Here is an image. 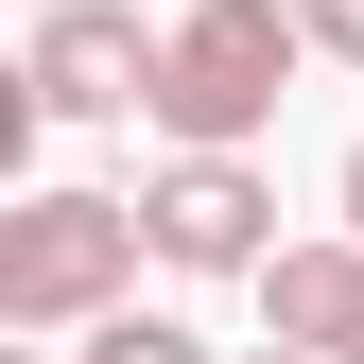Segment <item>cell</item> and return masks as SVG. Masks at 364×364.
<instances>
[{
    "label": "cell",
    "instance_id": "obj_10",
    "mask_svg": "<svg viewBox=\"0 0 364 364\" xmlns=\"http://www.w3.org/2000/svg\"><path fill=\"white\" fill-rule=\"evenodd\" d=\"M260 364H312V347H260Z\"/></svg>",
    "mask_w": 364,
    "mask_h": 364
},
{
    "label": "cell",
    "instance_id": "obj_5",
    "mask_svg": "<svg viewBox=\"0 0 364 364\" xmlns=\"http://www.w3.org/2000/svg\"><path fill=\"white\" fill-rule=\"evenodd\" d=\"M260 330L312 364H364V243H278L260 260Z\"/></svg>",
    "mask_w": 364,
    "mask_h": 364
},
{
    "label": "cell",
    "instance_id": "obj_4",
    "mask_svg": "<svg viewBox=\"0 0 364 364\" xmlns=\"http://www.w3.org/2000/svg\"><path fill=\"white\" fill-rule=\"evenodd\" d=\"M156 53H173V18H139V0H70V18H35V122H156Z\"/></svg>",
    "mask_w": 364,
    "mask_h": 364
},
{
    "label": "cell",
    "instance_id": "obj_9",
    "mask_svg": "<svg viewBox=\"0 0 364 364\" xmlns=\"http://www.w3.org/2000/svg\"><path fill=\"white\" fill-rule=\"evenodd\" d=\"M18 18H70V0H18Z\"/></svg>",
    "mask_w": 364,
    "mask_h": 364
},
{
    "label": "cell",
    "instance_id": "obj_3",
    "mask_svg": "<svg viewBox=\"0 0 364 364\" xmlns=\"http://www.w3.org/2000/svg\"><path fill=\"white\" fill-rule=\"evenodd\" d=\"M139 243L173 278H260L278 260V173L260 156H156L139 173Z\"/></svg>",
    "mask_w": 364,
    "mask_h": 364
},
{
    "label": "cell",
    "instance_id": "obj_2",
    "mask_svg": "<svg viewBox=\"0 0 364 364\" xmlns=\"http://www.w3.org/2000/svg\"><path fill=\"white\" fill-rule=\"evenodd\" d=\"M312 35L295 0H173V53H156V139L173 156H260V122L295 105Z\"/></svg>",
    "mask_w": 364,
    "mask_h": 364
},
{
    "label": "cell",
    "instance_id": "obj_1",
    "mask_svg": "<svg viewBox=\"0 0 364 364\" xmlns=\"http://www.w3.org/2000/svg\"><path fill=\"white\" fill-rule=\"evenodd\" d=\"M139 191H18L0 208V330L18 347H87L105 312H139Z\"/></svg>",
    "mask_w": 364,
    "mask_h": 364
},
{
    "label": "cell",
    "instance_id": "obj_7",
    "mask_svg": "<svg viewBox=\"0 0 364 364\" xmlns=\"http://www.w3.org/2000/svg\"><path fill=\"white\" fill-rule=\"evenodd\" d=\"M295 35H312L330 70H364V0H295Z\"/></svg>",
    "mask_w": 364,
    "mask_h": 364
},
{
    "label": "cell",
    "instance_id": "obj_6",
    "mask_svg": "<svg viewBox=\"0 0 364 364\" xmlns=\"http://www.w3.org/2000/svg\"><path fill=\"white\" fill-rule=\"evenodd\" d=\"M70 364H208V347H191V330H173V312H105V330H87Z\"/></svg>",
    "mask_w": 364,
    "mask_h": 364
},
{
    "label": "cell",
    "instance_id": "obj_8",
    "mask_svg": "<svg viewBox=\"0 0 364 364\" xmlns=\"http://www.w3.org/2000/svg\"><path fill=\"white\" fill-rule=\"evenodd\" d=\"M347 243H364V139H347Z\"/></svg>",
    "mask_w": 364,
    "mask_h": 364
}]
</instances>
